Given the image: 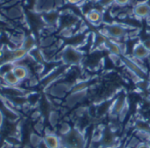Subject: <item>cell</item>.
Wrapping results in <instances>:
<instances>
[{
	"label": "cell",
	"instance_id": "obj_1",
	"mask_svg": "<svg viewBox=\"0 0 150 148\" xmlns=\"http://www.w3.org/2000/svg\"><path fill=\"white\" fill-rule=\"evenodd\" d=\"M83 58V55L81 51L77 50L73 46H68L64 49L62 54V59L65 64L76 65L79 64Z\"/></svg>",
	"mask_w": 150,
	"mask_h": 148
},
{
	"label": "cell",
	"instance_id": "obj_2",
	"mask_svg": "<svg viewBox=\"0 0 150 148\" xmlns=\"http://www.w3.org/2000/svg\"><path fill=\"white\" fill-rule=\"evenodd\" d=\"M62 145L67 148H83L84 146V139L77 131H70L67 135L62 136L61 139Z\"/></svg>",
	"mask_w": 150,
	"mask_h": 148
},
{
	"label": "cell",
	"instance_id": "obj_3",
	"mask_svg": "<svg viewBox=\"0 0 150 148\" xmlns=\"http://www.w3.org/2000/svg\"><path fill=\"white\" fill-rule=\"evenodd\" d=\"M104 32L108 38H115V39H120L123 38L127 34V28L120 24L118 23H112V24H107L104 26Z\"/></svg>",
	"mask_w": 150,
	"mask_h": 148
},
{
	"label": "cell",
	"instance_id": "obj_4",
	"mask_svg": "<svg viewBox=\"0 0 150 148\" xmlns=\"http://www.w3.org/2000/svg\"><path fill=\"white\" fill-rule=\"evenodd\" d=\"M133 14L139 19H146L150 16V4L148 1L138 2L133 7Z\"/></svg>",
	"mask_w": 150,
	"mask_h": 148
},
{
	"label": "cell",
	"instance_id": "obj_5",
	"mask_svg": "<svg viewBox=\"0 0 150 148\" xmlns=\"http://www.w3.org/2000/svg\"><path fill=\"white\" fill-rule=\"evenodd\" d=\"M127 107V98L124 94H120L114 102L112 107V114L114 116H120V114Z\"/></svg>",
	"mask_w": 150,
	"mask_h": 148
},
{
	"label": "cell",
	"instance_id": "obj_6",
	"mask_svg": "<svg viewBox=\"0 0 150 148\" xmlns=\"http://www.w3.org/2000/svg\"><path fill=\"white\" fill-rule=\"evenodd\" d=\"M133 56L136 59H145L150 56V51L144 46L142 42H138L133 49Z\"/></svg>",
	"mask_w": 150,
	"mask_h": 148
},
{
	"label": "cell",
	"instance_id": "obj_7",
	"mask_svg": "<svg viewBox=\"0 0 150 148\" xmlns=\"http://www.w3.org/2000/svg\"><path fill=\"white\" fill-rule=\"evenodd\" d=\"M43 144L46 148H60L62 147L61 139L54 133L46 134L43 138Z\"/></svg>",
	"mask_w": 150,
	"mask_h": 148
},
{
	"label": "cell",
	"instance_id": "obj_8",
	"mask_svg": "<svg viewBox=\"0 0 150 148\" xmlns=\"http://www.w3.org/2000/svg\"><path fill=\"white\" fill-rule=\"evenodd\" d=\"M13 73L15 74V76L18 78V79L21 82H23L24 80L27 79L29 77V71L28 69L22 64H15V67L13 69Z\"/></svg>",
	"mask_w": 150,
	"mask_h": 148
},
{
	"label": "cell",
	"instance_id": "obj_9",
	"mask_svg": "<svg viewBox=\"0 0 150 148\" xmlns=\"http://www.w3.org/2000/svg\"><path fill=\"white\" fill-rule=\"evenodd\" d=\"M102 13L98 11V10H97V9H92V10H91L88 13H87V15H86V18H87V20L90 22V23H91V24H93V25H98V24H99L101 21H102Z\"/></svg>",
	"mask_w": 150,
	"mask_h": 148
},
{
	"label": "cell",
	"instance_id": "obj_10",
	"mask_svg": "<svg viewBox=\"0 0 150 148\" xmlns=\"http://www.w3.org/2000/svg\"><path fill=\"white\" fill-rule=\"evenodd\" d=\"M2 79L7 87H17L18 85H19L21 83V81H19L18 79V78L15 76L13 71L8 72V73L3 75Z\"/></svg>",
	"mask_w": 150,
	"mask_h": 148
},
{
	"label": "cell",
	"instance_id": "obj_11",
	"mask_svg": "<svg viewBox=\"0 0 150 148\" xmlns=\"http://www.w3.org/2000/svg\"><path fill=\"white\" fill-rule=\"evenodd\" d=\"M136 128L139 130V132L150 134V126L147 123H145L143 121H138L136 123Z\"/></svg>",
	"mask_w": 150,
	"mask_h": 148
},
{
	"label": "cell",
	"instance_id": "obj_12",
	"mask_svg": "<svg viewBox=\"0 0 150 148\" xmlns=\"http://www.w3.org/2000/svg\"><path fill=\"white\" fill-rule=\"evenodd\" d=\"M30 140H31V143L33 147H37L39 146L40 143L43 142V139H41L39 135L37 134H32L31 135V138H30Z\"/></svg>",
	"mask_w": 150,
	"mask_h": 148
},
{
	"label": "cell",
	"instance_id": "obj_13",
	"mask_svg": "<svg viewBox=\"0 0 150 148\" xmlns=\"http://www.w3.org/2000/svg\"><path fill=\"white\" fill-rule=\"evenodd\" d=\"M70 131H71V129H70L69 125L68 124H63L62 125V127H61L60 132H61V134H62V136H64V135H67Z\"/></svg>",
	"mask_w": 150,
	"mask_h": 148
},
{
	"label": "cell",
	"instance_id": "obj_14",
	"mask_svg": "<svg viewBox=\"0 0 150 148\" xmlns=\"http://www.w3.org/2000/svg\"><path fill=\"white\" fill-rule=\"evenodd\" d=\"M49 119H50V123L52 125H54L57 122V119H58V115L56 114V112H52L50 114V117H49Z\"/></svg>",
	"mask_w": 150,
	"mask_h": 148
},
{
	"label": "cell",
	"instance_id": "obj_15",
	"mask_svg": "<svg viewBox=\"0 0 150 148\" xmlns=\"http://www.w3.org/2000/svg\"><path fill=\"white\" fill-rule=\"evenodd\" d=\"M131 2V0H115L114 4L116 5H120V6H125L127 4H128Z\"/></svg>",
	"mask_w": 150,
	"mask_h": 148
},
{
	"label": "cell",
	"instance_id": "obj_16",
	"mask_svg": "<svg viewBox=\"0 0 150 148\" xmlns=\"http://www.w3.org/2000/svg\"><path fill=\"white\" fill-rule=\"evenodd\" d=\"M115 0H100L99 1V4L104 5V6H106V5H109L111 4L112 3H114Z\"/></svg>",
	"mask_w": 150,
	"mask_h": 148
},
{
	"label": "cell",
	"instance_id": "obj_17",
	"mask_svg": "<svg viewBox=\"0 0 150 148\" xmlns=\"http://www.w3.org/2000/svg\"><path fill=\"white\" fill-rule=\"evenodd\" d=\"M142 43L144 44V46L150 51V39H147V40L143 41Z\"/></svg>",
	"mask_w": 150,
	"mask_h": 148
},
{
	"label": "cell",
	"instance_id": "obj_18",
	"mask_svg": "<svg viewBox=\"0 0 150 148\" xmlns=\"http://www.w3.org/2000/svg\"><path fill=\"white\" fill-rule=\"evenodd\" d=\"M69 4H81L83 0H67Z\"/></svg>",
	"mask_w": 150,
	"mask_h": 148
},
{
	"label": "cell",
	"instance_id": "obj_19",
	"mask_svg": "<svg viewBox=\"0 0 150 148\" xmlns=\"http://www.w3.org/2000/svg\"><path fill=\"white\" fill-rule=\"evenodd\" d=\"M136 148H150V147L147 143H141L138 145V147Z\"/></svg>",
	"mask_w": 150,
	"mask_h": 148
},
{
	"label": "cell",
	"instance_id": "obj_20",
	"mask_svg": "<svg viewBox=\"0 0 150 148\" xmlns=\"http://www.w3.org/2000/svg\"><path fill=\"white\" fill-rule=\"evenodd\" d=\"M2 124H3V115H2V113L0 111V127L2 125Z\"/></svg>",
	"mask_w": 150,
	"mask_h": 148
},
{
	"label": "cell",
	"instance_id": "obj_21",
	"mask_svg": "<svg viewBox=\"0 0 150 148\" xmlns=\"http://www.w3.org/2000/svg\"><path fill=\"white\" fill-rule=\"evenodd\" d=\"M147 144H148V145H149V146L150 147V138L149 139H148V141H147Z\"/></svg>",
	"mask_w": 150,
	"mask_h": 148
}]
</instances>
